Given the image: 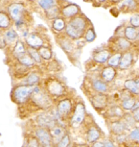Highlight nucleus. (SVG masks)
Returning a JSON list of instances; mask_svg holds the SVG:
<instances>
[{"instance_id":"10","label":"nucleus","mask_w":139,"mask_h":147,"mask_svg":"<svg viewBox=\"0 0 139 147\" xmlns=\"http://www.w3.org/2000/svg\"><path fill=\"white\" fill-rule=\"evenodd\" d=\"M90 105L92 106L96 113H98L100 115L105 112L108 106L112 103L110 98V94L107 93H91L87 95Z\"/></svg>"},{"instance_id":"46","label":"nucleus","mask_w":139,"mask_h":147,"mask_svg":"<svg viewBox=\"0 0 139 147\" xmlns=\"http://www.w3.org/2000/svg\"><path fill=\"white\" fill-rule=\"evenodd\" d=\"M136 41H138V42H139V33H138V37H137V40H136Z\"/></svg>"},{"instance_id":"9","label":"nucleus","mask_w":139,"mask_h":147,"mask_svg":"<svg viewBox=\"0 0 139 147\" xmlns=\"http://www.w3.org/2000/svg\"><path fill=\"white\" fill-rule=\"evenodd\" d=\"M85 29H87L85 18H81V16H76L68 22L65 28V32L66 35L71 40H80L85 35Z\"/></svg>"},{"instance_id":"6","label":"nucleus","mask_w":139,"mask_h":147,"mask_svg":"<svg viewBox=\"0 0 139 147\" xmlns=\"http://www.w3.org/2000/svg\"><path fill=\"white\" fill-rule=\"evenodd\" d=\"M76 98L77 97L75 95L70 94V95L58 100L55 104V111L58 115V117H59L60 121L65 125H67L69 118L74 111Z\"/></svg>"},{"instance_id":"12","label":"nucleus","mask_w":139,"mask_h":147,"mask_svg":"<svg viewBox=\"0 0 139 147\" xmlns=\"http://www.w3.org/2000/svg\"><path fill=\"white\" fill-rule=\"evenodd\" d=\"M105 122L108 130V135L110 137H117L120 135L128 134L130 130L122 118L113 119V120H105Z\"/></svg>"},{"instance_id":"13","label":"nucleus","mask_w":139,"mask_h":147,"mask_svg":"<svg viewBox=\"0 0 139 147\" xmlns=\"http://www.w3.org/2000/svg\"><path fill=\"white\" fill-rule=\"evenodd\" d=\"M98 76L101 78L103 81L107 83L108 85L113 86L116 80L118 79L119 70L114 67H111L109 65H102L99 66L98 71H97Z\"/></svg>"},{"instance_id":"37","label":"nucleus","mask_w":139,"mask_h":147,"mask_svg":"<svg viewBox=\"0 0 139 147\" xmlns=\"http://www.w3.org/2000/svg\"><path fill=\"white\" fill-rule=\"evenodd\" d=\"M66 28V24L63 19L62 18H56L54 21H53V29L56 30L58 32L62 31L63 29Z\"/></svg>"},{"instance_id":"44","label":"nucleus","mask_w":139,"mask_h":147,"mask_svg":"<svg viewBox=\"0 0 139 147\" xmlns=\"http://www.w3.org/2000/svg\"><path fill=\"white\" fill-rule=\"evenodd\" d=\"M90 147H104V143H103V140L100 141H97V142L91 144Z\"/></svg>"},{"instance_id":"21","label":"nucleus","mask_w":139,"mask_h":147,"mask_svg":"<svg viewBox=\"0 0 139 147\" xmlns=\"http://www.w3.org/2000/svg\"><path fill=\"white\" fill-rule=\"evenodd\" d=\"M43 79L42 76L40 72L38 71H31L25 78L22 80L20 84L26 85V86H32V87H36V86H40L42 83Z\"/></svg>"},{"instance_id":"22","label":"nucleus","mask_w":139,"mask_h":147,"mask_svg":"<svg viewBox=\"0 0 139 147\" xmlns=\"http://www.w3.org/2000/svg\"><path fill=\"white\" fill-rule=\"evenodd\" d=\"M10 16L15 22L22 20V13L24 11V6L21 3H13L8 8Z\"/></svg>"},{"instance_id":"24","label":"nucleus","mask_w":139,"mask_h":147,"mask_svg":"<svg viewBox=\"0 0 139 147\" xmlns=\"http://www.w3.org/2000/svg\"><path fill=\"white\" fill-rule=\"evenodd\" d=\"M16 60H17V62L20 63L21 65H23L25 67H28V68L34 67V66L37 65V63H35V61L32 59L31 56L28 53H25L23 55H21V56L17 57Z\"/></svg>"},{"instance_id":"14","label":"nucleus","mask_w":139,"mask_h":147,"mask_svg":"<svg viewBox=\"0 0 139 147\" xmlns=\"http://www.w3.org/2000/svg\"><path fill=\"white\" fill-rule=\"evenodd\" d=\"M120 87L130 93L139 97V74L129 75L123 80Z\"/></svg>"},{"instance_id":"45","label":"nucleus","mask_w":139,"mask_h":147,"mask_svg":"<svg viewBox=\"0 0 139 147\" xmlns=\"http://www.w3.org/2000/svg\"><path fill=\"white\" fill-rule=\"evenodd\" d=\"M98 2H100V3H103V2H105V1H107V0H97Z\"/></svg>"},{"instance_id":"23","label":"nucleus","mask_w":139,"mask_h":147,"mask_svg":"<svg viewBox=\"0 0 139 147\" xmlns=\"http://www.w3.org/2000/svg\"><path fill=\"white\" fill-rule=\"evenodd\" d=\"M25 42H26L28 47L38 49L40 47L43 46L44 41L40 36L36 35V34H29L25 38Z\"/></svg>"},{"instance_id":"26","label":"nucleus","mask_w":139,"mask_h":147,"mask_svg":"<svg viewBox=\"0 0 139 147\" xmlns=\"http://www.w3.org/2000/svg\"><path fill=\"white\" fill-rule=\"evenodd\" d=\"M79 7L75 4H70V5H67L66 7H64L62 9V15L64 18H73L75 16L78 15L79 13Z\"/></svg>"},{"instance_id":"8","label":"nucleus","mask_w":139,"mask_h":147,"mask_svg":"<svg viewBox=\"0 0 139 147\" xmlns=\"http://www.w3.org/2000/svg\"><path fill=\"white\" fill-rule=\"evenodd\" d=\"M35 87L32 86H26L23 84H17L13 86L11 92V98L15 104L18 106H23L28 103L30 100Z\"/></svg>"},{"instance_id":"41","label":"nucleus","mask_w":139,"mask_h":147,"mask_svg":"<svg viewBox=\"0 0 139 147\" xmlns=\"http://www.w3.org/2000/svg\"><path fill=\"white\" fill-rule=\"evenodd\" d=\"M130 26L134 27V28H139V15L137 16H132L130 18Z\"/></svg>"},{"instance_id":"32","label":"nucleus","mask_w":139,"mask_h":147,"mask_svg":"<svg viewBox=\"0 0 139 147\" xmlns=\"http://www.w3.org/2000/svg\"><path fill=\"white\" fill-rule=\"evenodd\" d=\"M27 48L28 47L25 46V44L21 40H18L13 47V55L15 56V58L21 56V55L27 53Z\"/></svg>"},{"instance_id":"29","label":"nucleus","mask_w":139,"mask_h":147,"mask_svg":"<svg viewBox=\"0 0 139 147\" xmlns=\"http://www.w3.org/2000/svg\"><path fill=\"white\" fill-rule=\"evenodd\" d=\"M22 147H42L38 138L35 137L34 134H29L24 140L23 146Z\"/></svg>"},{"instance_id":"34","label":"nucleus","mask_w":139,"mask_h":147,"mask_svg":"<svg viewBox=\"0 0 139 147\" xmlns=\"http://www.w3.org/2000/svg\"><path fill=\"white\" fill-rule=\"evenodd\" d=\"M27 53L29 54L30 56H31V58L35 61L36 63H38V65H40V63H42V59H41V57H40V53H38V49L28 47V48H27Z\"/></svg>"},{"instance_id":"19","label":"nucleus","mask_w":139,"mask_h":147,"mask_svg":"<svg viewBox=\"0 0 139 147\" xmlns=\"http://www.w3.org/2000/svg\"><path fill=\"white\" fill-rule=\"evenodd\" d=\"M69 131H70V130H69L68 126L65 125V124H62V123H59L58 125L53 127L52 129H50L54 146L59 142V141L62 140Z\"/></svg>"},{"instance_id":"15","label":"nucleus","mask_w":139,"mask_h":147,"mask_svg":"<svg viewBox=\"0 0 139 147\" xmlns=\"http://www.w3.org/2000/svg\"><path fill=\"white\" fill-rule=\"evenodd\" d=\"M133 43L128 40L125 37H117L114 40L112 41V45L111 47H108L112 53L115 52H120V53H124V52L132 50Z\"/></svg>"},{"instance_id":"18","label":"nucleus","mask_w":139,"mask_h":147,"mask_svg":"<svg viewBox=\"0 0 139 147\" xmlns=\"http://www.w3.org/2000/svg\"><path fill=\"white\" fill-rule=\"evenodd\" d=\"M111 55H112V52L110 51L109 48L98 49V50H95L93 52L92 61L94 63H96L99 66L105 65Z\"/></svg>"},{"instance_id":"11","label":"nucleus","mask_w":139,"mask_h":147,"mask_svg":"<svg viewBox=\"0 0 139 147\" xmlns=\"http://www.w3.org/2000/svg\"><path fill=\"white\" fill-rule=\"evenodd\" d=\"M118 104L125 112L132 113V111L139 108V97L120 88V98H119Z\"/></svg>"},{"instance_id":"42","label":"nucleus","mask_w":139,"mask_h":147,"mask_svg":"<svg viewBox=\"0 0 139 147\" xmlns=\"http://www.w3.org/2000/svg\"><path fill=\"white\" fill-rule=\"evenodd\" d=\"M132 113L133 117H134V120L136 122V124H137V125H139V108L135 109L134 111H132Z\"/></svg>"},{"instance_id":"16","label":"nucleus","mask_w":139,"mask_h":147,"mask_svg":"<svg viewBox=\"0 0 139 147\" xmlns=\"http://www.w3.org/2000/svg\"><path fill=\"white\" fill-rule=\"evenodd\" d=\"M33 134H34L35 137L38 138V140L40 141V143L41 144L42 147L54 145V144H53L51 132H50L49 129L41 128V127L36 126L34 131H33Z\"/></svg>"},{"instance_id":"36","label":"nucleus","mask_w":139,"mask_h":147,"mask_svg":"<svg viewBox=\"0 0 139 147\" xmlns=\"http://www.w3.org/2000/svg\"><path fill=\"white\" fill-rule=\"evenodd\" d=\"M5 40L8 43H13V42H17V34L13 30H9L5 34Z\"/></svg>"},{"instance_id":"5","label":"nucleus","mask_w":139,"mask_h":147,"mask_svg":"<svg viewBox=\"0 0 139 147\" xmlns=\"http://www.w3.org/2000/svg\"><path fill=\"white\" fill-rule=\"evenodd\" d=\"M89 113L87 111V106L83 99L80 97L76 98V103H75L74 111L72 113L67 123V126L69 130H73V131H80V129L83 126L85 123L88 117Z\"/></svg>"},{"instance_id":"30","label":"nucleus","mask_w":139,"mask_h":147,"mask_svg":"<svg viewBox=\"0 0 139 147\" xmlns=\"http://www.w3.org/2000/svg\"><path fill=\"white\" fill-rule=\"evenodd\" d=\"M128 140L130 142L139 144V125L134 126L128 133Z\"/></svg>"},{"instance_id":"20","label":"nucleus","mask_w":139,"mask_h":147,"mask_svg":"<svg viewBox=\"0 0 139 147\" xmlns=\"http://www.w3.org/2000/svg\"><path fill=\"white\" fill-rule=\"evenodd\" d=\"M133 63H134V53H133L132 50L122 53L120 65H119L118 68L119 72H125L129 70L133 65Z\"/></svg>"},{"instance_id":"35","label":"nucleus","mask_w":139,"mask_h":147,"mask_svg":"<svg viewBox=\"0 0 139 147\" xmlns=\"http://www.w3.org/2000/svg\"><path fill=\"white\" fill-rule=\"evenodd\" d=\"M83 38L87 42H92V41L95 40L96 38V33L95 30H94L93 27H89L85 30V33L83 35Z\"/></svg>"},{"instance_id":"2","label":"nucleus","mask_w":139,"mask_h":147,"mask_svg":"<svg viewBox=\"0 0 139 147\" xmlns=\"http://www.w3.org/2000/svg\"><path fill=\"white\" fill-rule=\"evenodd\" d=\"M41 86L47 91V93L54 99L55 102L71 94L69 93L70 90L65 83L62 79L56 76H50L44 78L42 83H41Z\"/></svg>"},{"instance_id":"39","label":"nucleus","mask_w":139,"mask_h":147,"mask_svg":"<svg viewBox=\"0 0 139 147\" xmlns=\"http://www.w3.org/2000/svg\"><path fill=\"white\" fill-rule=\"evenodd\" d=\"M135 1L134 0H122V1L119 3V8L120 9H123V8H129V9H132V8H135Z\"/></svg>"},{"instance_id":"40","label":"nucleus","mask_w":139,"mask_h":147,"mask_svg":"<svg viewBox=\"0 0 139 147\" xmlns=\"http://www.w3.org/2000/svg\"><path fill=\"white\" fill-rule=\"evenodd\" d=\"M40 6L44 10H49L54 5V0H38Z\"/></svg>"},{"instance_id":"38","label":"nucleus","mask_w":139,"mask_h":147,"mask_svg":"<svg viewBox=\"0 0 139 147\" xmlns=\"http://www.w3.org/2000/svg\"><path fill=\"white\" fill-rule=\"evenodd\" d=\"M11 24L10 18L6 13H0V27L1 28H7L9 27Z\"/></svg>"},{"instance_id":"1","label":"nucleus","mask_w":139,"mask_h":147,"mask_svg":"<svg viewBox=\"0 0 139 147\" xmlns=\"http://www.w3.org/2000/svg\"><path fill=\"white\" fill-rule=\"evenodd\" d=\"M30 106L34 108V110L38 113L44 112V111H50L55 108L56 102L54 99L47 93L44 88L41 85L36 86L33 91L30 100L28 102Z\"/></svg>"},{"instance_id":"28","label":"nucleus","mask_w":139,"mask_h":147,"mask_svg":"<svg viewBox=\"0 0 139 147\" xmlns=\"http://www.w3.org/2000/svg\"><path fill=\"white\" fill-rule=\"evenodd\" d=\"M73 144H74V140L72 138V135L70 131H69L59 142L56 144L55 147H73Z\"/></svg>"},{"instance_id":"31","label":"nucleus","mask_w":139,"mask_h":147,"mask_svg":"<svg viewBox=\"0 0 139 147\" xmlns=\"http://www.w3.org/2000/svg\"><path fill=\"white\" fill-rule=\"evenodd\" d=\"M38 50V53L40 55L41 59L44 61H49L53 58V52L51 49H50V47H48V46L43 45V46L40 47Z\"/></svg>"},{"instance_id":"7","label":"nucleus","mask_w":139,"mask_h":147,"mask_svg":"<svg viewBox=\"0 0 139 147\" xmlns=\"http://www.w3.org/2000/svg\"><path fill=\"white\" fill-rule=\"evenodd\" d=\"M35 126L41 127V128L52 129L53 127L58 125L59 123H62L60 121L58 115L55 111V108L50 111H44V112H40L35 115L34 118ZM63 124V123H62Z\"/></svg>"},{"instance_id":"27","label":"nucleus","mask_w":139,"mask_h":147,"mask_svg":"<svg viewBox=\"0 0 139 147\" xmlns=\"http://www.w3.org/2000/svg\"><path fill=\"white\" fill-rule=\"evenodd\" d=\"M121 58H122V53H120V52L112 53V55H111L110 58L107 61V65H109V66H111V67H114L116 69H118L119 65H120Z\"/></svg>"},{"instance_id":"4","label":"nucleus","mask_w":139,"mask_h":147,"mask_svg":"<svg viewBox=\"0 0 139 147\" xmlns=\"http://www.w3.org/2000/svg\"><path fill=\"white\" fill-rule=\"evenodd\" d=\"M82 88L85 95L91 93H107L109 94L115 88V87L108 85L107 83L100 78L98 74L91 73L85 78Z\"/></svg>"},{"instance_id":"17","label":"nucleus","mask_w":139,"mask_h":147,"mask_svg":"<svg viewBox=\"0 0 139 147\" xmlns=\"http://www.w3.org/2000/svg\"><path fill=\"white\" fill-rule=\"evenodd\" d=\"M126 113L122 109L121 106L117 103H111L105 112L101 116L105 120H113V119H119L124 116V113Z\"/></svg>"},{"instance_id":"25","label":"nucleus","mask_w":139,"mask_h":147,"mask_svg":"<svg viewBox=\"0 0 139 147\" xmlns=\"http://www.w3.org/2000/svg\"><path fill=\"white\" fill-rule=\"evenodd\" d=\"M138 33L136 28L132 26H127L124 30V37L127 38L128 40H130V42H135L137 40Z\"/></svg>"},{"instance_id":"43","label":"nucleus","mask_w":139,"mask_h":147,"mask_svg":"<svg viewBox=\"0 0 139 147\" xmlns=\"http://www.w3.org/2000/svg\"><path fill=\"white\" fill-rule=\"evenodd\" d=\"M73 147H90V145L85 141H82V142H76L74 141V144H73Z\"/></svg>"},{"instance_id":"33","label":"nucleus","mask_w":139,"mask_h":147,"mask_svg":"<svg viewBox=\"0 0 139 147\" xmlns=\"http://www.w3.org/2000/svg\"><path fill=\"white\" fill-rule=\"evenodd\" d=\"M122 119H123L124 122L127 124V126L129 127L130 129H132L134 126L137 125V124H136V122H135V120H134V117H133L132 113H130V112H126V113H125L124 116L122 117Z\"/></svg>"},{"instance_id":"3","label":"nucleus","mask_w":139,"mask_h":147,"mask_svg":"<svg viewBox=\"0 0 139 147\" xmlns=\"http://www.w3.org/2000/svg\"><path fill=\"white\" fill-rule=\"evenodd\" d=\"M79 133L83 138V141L88 143L89 145L97 142V141L102 140L107 136L101 127L95 122L90 113L88 115V117L87 121H85V123L80 129Z\"/></svg>"}]
</instances>
